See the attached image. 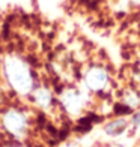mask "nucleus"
Instances as JSON below:
<instances>
[{"label": "nucleus", "instance_id": "1", "mask_svg": "<svg viewBox=\"0 0 140 147\" xmlns=\"http://www.w3.org/2000/svg\"><path fill=\"white\" fill-rule=\"evenodd\" d=\"M5 74L9 84L20 93H29L32 90V74L29 66L21 59L9 56L5 60Z\"/></svg>", "mask_w": 140, "mask_h": 147}, {"label": "nucleus", "instance_id": "6", "mask_svg": "<svg viewBox=\"0 0 140 147\" xmlns=\"http://www.w3.org/2000/svg\"><path fill=\"white\" fill-rule=\"evenodd\" d=\"M133 123H134V126H140V111H137L133 116Z\"/></svg>", "mask_w": 140, "mask_h": 147}, {"label": "nucleus", "instance_id": "5", "mask_svg": "<svg viewBox=\"0 0 140 147\" xmlns=\"http://www.w3.org/2000/svg\"><path fill=\"white\" fill-rule=\"evenodd\" d=\"M35 98H36V101L41 105H47L51 101V95H50V92L47 89H38L36 93H35Z\"/></svg>", "mask_w": 140, "mask_h": 147}, {"label": "nucleus", "instance_id": "2", "mask_svg": "<svg viewBox=\"0 0 140 147\" xmlns=\"http://www.w3.org/2000/svg\"><path fill=\"white\" fill-rule=\"evenodd\" d=\"M84 81H86V84H88L89 89H92V90H101V89H104L105 86H107L109 75H107V72H105L104 69L95 68V69H90L88 72Z\"/></svg>", "mask_w": 140, "mask_h": 147}, {"label": "nucleus", "instance_id": "4", "mask_svg": "<svg viewBox=\"0 0 140 147\" xmlns=\"http://www.w3.org/2000/svg\"><path fill=\"white\" fill-rule=\"evenodd\" d=\"M6 123H8L9 128H12V129L14 128H23L24 120L18 113H9V114L6 116Z\"/></svg>", "mask_w": 140, "mask_h": 147}, {"label": "nucleus", "instance_id": "3", "mask_svg": "<svg viewBox=\"0 0 140 147\" xmlns=\"http://www.w3.org/2000/svg\"><path fill=\"white\" fill-rule=\"evenodd\" d=\"M125 120L122 119H118L115 122L109 123L105 126V134H109V135H118V134H121L124 129H125Z\"/></svg>", "mask_w": 140, "mask_h": 147}]
</instances>
